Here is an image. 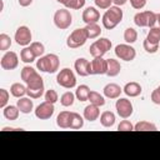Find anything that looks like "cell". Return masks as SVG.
<instances>
[{
  "mask_svg": "<svg viewBox=\"0 0 160 160\" xmlns=\"http://www.w3.org/2000/svg\"><path fill=\"white\" fill-rule=\"evenodd\" d=\"M100 116V106L90 104L84 109V119L88 121H95Z\"/></svg>",
  "mask_w": 160,
  "mask_h": 160,
  "instance_id": "19",
  "label": "cell"
},
{
  "mask_svg": "<svg viewBox=\"0 0 160 160\" xmlns=\"http://www.w3.org/2000/svg\"><path fill=\"white\" fill-rule=\"evenodd\" d=\"M111 41L108 38H100L99 40H95L90 48H89V52L92 58L96 56H104L110 49H111Z\"/></svg>",
  "mask_w": 160,
  "mask_h": 160,
  "instance_id": "3",
  "label": "cell"
},
{
  "mask_svg": "<svg viewBox=\"0 0 160 160\" xmlns=\"http://www.w3.org/2000/svg\"><path fill=\"white\" fill-rule=\"evenodd\" d=\"M10 94H11L14 98L20 99V98H22V96L26 94V86H24V85L20 84V82H15V84H12L11 88H10Z\"/></svg>",
  "mask_w": 160,
  "mask_h": 160,
  "instance_id": "30",
  "label": "cell"
},
{
  "mask_svg": "<svg viewBox=\"0 0 160 160\" xmlns=\"http://www.w3.org/2000/svg\"><path fill=\"white\" fill-rule=\"evenodd\" d=\"M55 111V108H54V104L49 102V101H44L41 102L40 105L36 106L35 109V116L40 120H48L52 116Z\"/></svg>",
  "mask_w": 160,
  "mask_h": 160,
  "instance_id": "12",
  "label": "cell"
},
{
  "mask_svg": "<svg viewBox=\"0 0 160 160\" xmlns=\"http://www.w3.org/2000/svg\"><path fill=\"white\" fill-rule=\"evenodd\" d=\"M19 112H20L19 108H18V106H14V105H9V106H5V108L2 109V115H4V118L8 119V120H10V121L16 120V119L19 118Z\"/></svg>",
  "mask_w": 160,
  "mask_h": 160,
  "instance_id": "24",
  "label": "cell"
},
{
  "mask_svg": "<svg viewBox=\"0 0 160 160\" xmlns=\"http://www.w3.org/2000/svg\"><path fill=\"white\" fill-rule=\"evenodd\" d=\"M156 90H158V91H159V92H160V85H159V86H158V88H156Z\"/></svg>",
  "mask_w": 160,
  "mask_h": 160,
  "instance_id": "51",
  "label": "cell"
},
{
  "mask_svg": "<svg viewBox=\"0 0 160 160\" xmlns=\"http://www.w3.org/2000/svg\"><path fill=\"white\" fill-rule=\"evenodd\" d=\"M16 106L19 108L20 112L22 114H30L34 109V102L31 100V98H20L16 102Z\"/></svg>",
  "mask_w": 160,
  "mask_h": 160,
  "instance_id": "21",
  "label": "cell"
},
{
  "mask_svg": "<svg viewBox=\"0 0 160 160\" xmlns=\"http://www.w3.org/2000/svg\"><path fill=\"white\" fill-rule=\"evenodd\" d=\"M20 76H21V80L28 85L30 84L31 81H34L35 79L40 78V74L31 66H24L21 69V72H20Z\"/></svg>",
  "mask_w": 160,
  "mask_h": 160,
  "instance_id": "16",
  "label": "cell"
},
{
  "mask_svg": "<svg viewBox=\"0 0 160 160\" xmlns=\"http://www.w3.org/2000/svg\"><path fill=\"white\" fill-rule=\"evenodd\" d=\"M120 70H121V65L118 60L115 59H108V71H106V75L110 76V78H114L116 75L120 74Z\"/></svg>",
  "mask_w": 160,
  "mask_h": 160,
  "instance_id": "23",
  "label": "cell"
},
{
  "mask_svg": "<svg viewBox=\"0 0 160 160\" xmlns=\"http://www.w3.org/2000/svg\"><path fill=\"white\" fill-rule=\"evenodd\" d=\"M74 68H75L78 75H80V76H88V75H90V61L86 60L85 58H79L75 61Z\"/></svg>",
  "mask_w": 160,
  "mask_h": 160,
  "instance_id": "17",
  "label": "cell"
},
{
  "mask_svg": "<svg viewBox=\"0 0 160 160\" xmlns=\"http://www.w3.org/2000/svg\"><path fill=\"white\" fill-rule=\"evenodd\" d=\"M115 55L124 61H132L136 56L135 49L129 44H119L115 46Z\"/></svg>",
  "mask_w": 160,
  "mask_h": 160,
  "instance_id": "9",
  "label": "cell"
},
{
  "mask_svg": "<svg viewBox=\"0 0 160 160\" xmlns=\"http://www.w3.org/2000/svg\"><path fill=\"white\" fill-rule=\"evenodd\" d=\"M146 40L150 42V44H154V45H159L160 44V28H150L149 32H148V36H146Z\"/></svg>",
  "mask_w": 160,
  "mask_h": 160,
  "instance_id": "29",
  "label": "cell"
},
{
  "mask_svg": "<svg viewBox=\"0 0 160 160\" xmlns=\"http://www.w3.org/2000/svg\"><path fill=\"white\" fill-rule=\"evenodd\" d=\"M30 48H31V50H32V52L35 54L36 58H41V56L44 55V52H45L44 45H42L41 42H39V41L31 42V44H30Z\"/></svg>",
  "mask_w": 160,
  "mask_h": 160,
  "instance_id": "36",
  "label": "cell"
},
{
  "mask_svg": "<svg viewBox=\"0 0 160 160\" xmlns=\"http://www.w3.org/2000/svg\"><path fill=\"white\" fill-rule=\"evenodd\" d=\"M44 98H45V101H49V102H51V104H55V102L59 100V95H58V92H56L54 89L46 90L45 94H44Z\"/></svg>",
  "mask_w": 160,
  "mask_h": 160,
  "instance_id": "39",
  "label": "cell"
},
{
  "mask_svg": "<svg viewBox=\"0 0 160 160\" xmlns=\"http://www.w3.org/2000/svg\"><path fill=\"white\" fill-rule=\"evenodd\" d=\"M11 46V39L8 34H0V50L6 51Z\"/></svg>",
  "mask_w": 160,
  "mask_h": 160,
  "instance_id": "38",
  "label": "cell"
},
{
  "mask_svg": "<svg viewBox=\"0 0 160 160\" xmlns=\"http://www.w3.org/2000/svg\"><path fill=\"white\" fill-rule=\"evenodd\" d=\"M129 1H130V5L136 10H140L146 5V0H129Z\"/></svg>",
  "mask_w": 160,
  "mask_h": 160,
  "instance_id": "44",
  "label": "cell"
},
{
  "mask_svg": "<svg viewBox=\"0 0 160 160\" xmlns=\"http://www.w3.org/2000/svg\"><path fill=\"white\" fill-rule=\"evenodd\" d=\"M128 0H112V4H115V6H122L126 4Z\"/></svg>",
  "mask_w": 160,
  "mask_h": 160,
  "instance_id": "47",
  "label": "cell"
},
{
  "mask_svg": "<svg viewBox=\"0 0 160 160\" xmlns=\"http://www.w3.org/2000/svg\"><path fill=\"white\" fill-rule=\"evenodd\" d=\"M124 40L126 41V44H132L138 40V32L135 29L132 28H128L124 31Z\"/></svg>",
  "mask_w": 160,
  "mask_h": 160,
  "instance_id": "35",
  "label": "cell"
},
{
  "mask_svg": "<svg viewBox=\"0 0 160 160\" xmlns=\"http://www.w3.org/2000/svg\"><path fill=\"white\" fill-rule=\"evenodd\" d=\"M84 5H85V0H66V2L64 4L66 9H71V10H79Z\"/></svg>",
  "mask_w": 160,
  "mask_h": 160,
  "instance_id": "37",
  "label": "cell"
},
{
  "mask_svg": "<svg viewBox=\"0 0 160 160\" xmlns=\"http://www.w3.org/2000/svg\"><path fill=\"white\" fill-rule=\"evenodd\" d=\"M84 126V119L80 116L78 112H71V119H70V129L78 130Z\"/></svg>",
  "mask_w": 160,
  "mask_h": 160,
  "instance_id": "32",
  "label": "cell"
},
{
  "mask_svg": "<svg viewBox=\"0 0 160 160\" xmlns=\"http://www.w3.org/2000/svg\"><path fill=\"white\" fill-rule=\"evenodd\" d=\"M75 98H76V96H75L74 92H71V91H66V92H64V94L61 95V98H60V102H61L62 106L68 108V106H71V105L74 104Z\"/></svg>",
  "mask_w": 160,
  "mask_h": 160,
  "instance_id": "34",
  "label": "cell"
},
{
  "mask_svg": "<svg viewBox=\"0 0 160 160\" xmlns=\"http://www.w3.org/2000/svg\"><path fill=\"white\" fill-rule=\"evenodd\" d=\"M56 82L65 89H72L76 85V78L72 70H70L69 68H65L60 70V72L56 75Z\"/></svg>",
  "mask_w": 160,
  "mask_h": 160,
  "instance_id": "7",
  "label": "cell"
},
{
  "mask_svg": "<svg viewBox=\"0 0 160 160\" xmlns=\"http://www.w3.org/2000/svg\"><path fill=\"white\" fill-rule=\"evenodd\" d=\"M94 2L99 9H109L112 4V0H94Z\"/></svg>",
  "mask_w": 160,
  "mask_h": 160,
  "instance_id": "43",
  "label": "cell"
},
{
  "mask_svg": "<svg viewBox=\"0 0 160 160\" xmlns=\"http://www.w3.org/2000/svg\"><path fill=\"white\" fill-rule=\"evenodd\" d=\"M122 10L120 9V6H110L109 9H106L105 14L102 15V25L105 29L111 30L114 29L118 24L121 22L122 20Z\"/></svg>",
  "mask_w": 160,
  "mask_h": 160,
  "instance_id": "1",
  "label": "cell"
},
{
  "mask_svg": "<svg viewBox=\"0 0 160 160\" xmlns=\"http://www.w3.org/2000/svg\"><path fill=\"white\" fill-rule=\"evenodd\" d=\"M85 31H86L88 39H96L101 34V28L98 25V22H95V24H88L85 26Z\"/></svg>",
  "mask_w": 160,
  "mask_h": 160,
  "instance_id": "27",
  "label": "cell"
},
{
  "mask_svg": "<svg viewBox=\"0 0 160 160\" xmlns=\"http://www.w3.org/2000/svg\"><path fill=\"white\" fill-rule=\"evenodd\" d=\"M156 22L159 24V28H160V12L156 14Z\"/></svg>",
  "mask_w": 160,
  "mask_h": 160,
  "instance_id": "49",
  "label": "cell"
},
{
  "mask_svg": "<svg viewBox=\"0 0 160 160\" xmlns=\"http://www.w3.org/2000/svg\"><path fill=\"white\" fill-rule=\"evenodd\" d=\"M100 20V12L99 10H96V8L94 6H88L84 11H82V21L88 25V24H95Z\"/></svg>",
  "mask_w": 160,
  "mask_h": 160,
  "instance_id": "15",
  "label": "cell"
},
{
  "mask_svg": "<svg viewBox=\"0 0 160 160\" xmlns=\"http://www.w3.org/2000/svg\"><path fill=\"white\" fill-rule=\"evenodd\" d=\"M15 41L20 46H28L31 42V31L28 26H19L14 36Z\"/></svg>",
  "mask_w": 160,
  "mask_h": 160,
  "instance_id": "13",
  "label": "cell"
},
{
  "mask_svg": "<svg viewBox=\"0 0 160 160\" xmlns=\"http://www.w3.org/2000/svg\"><path fill=\"white\" fill-rule=\"evenodd\" d=\"M0 65L4 70H14L18 68L19 65V58L18 54L14 51H6L4 54V56L1 58Z\"/></svg>",
  "mask_w": 160,
  "mask_h": 160,
  "instance_id": "14",
  "label": "cell"
},
{
  "mask_svg": "<svg viewBox=\"0 0 160 160\" xmlns=\"http://www.w3.org/2000/svg\"><path fill=\"white\" fill-rule=\"evenodd\" d=\"M151 101L156 105H160V92L155 89L152 92H151Z\"/></svg>",
  "mask_w": 160,
  "mask_h": 160,
  "instance_id": "45",
  "label": "cell"
},
{
  "mask_svg": "<svg viewBox=\"0 0 160 160\" xmlns=\"http://www.w3.org/2000/svg\"><path fill=\"white\" fill-rule=\"evenodd\" d=\"M9 101V92L6 89H0V108H5Z\"/></svg>",
  "mask_w": 160,
  "mask_h": 160,
  "instance_id": "42",
  "label": "cell"
},
{
  "mask_svg": "<svg viewBox=\"0 0 160 160\" xmlns=\"http://www.w3.org/2000/svg\"><path fill=\"white\" fill-rule=\"evenodd\" d=\"M60 65V59L58 55L55 54H48L44 55L41 58H39V60L36 61V68L42 71V72H50L54 74L58 71Z\"/></svg>",
  "mask_w": 160,
  "mask_h": 160,
  "instance_id": "2",
  "label": "cell"
},
{
  "mask_svg": "<svg viewBox=\"0 0 160 160\" xmlns=\"http://www.w3.org/2000/svg\"><path fill=\"white\" fill-rule=\"evenodd\" d=\"M18 1H19V5L22 8H26V6L31 5V2H32V0H18Z\"/></svg>",
  "mask_w": 160,
  "mask_h": 160,
  "instance_id": "46",
  "label": "cell"
},
{
  "mask_svg": "<svg viewBox=\"0 0 160 160\" xmlns=\"http://www.w3.org/2000/svg\"><path fill=\"white\" fill-rule=\"evenodd\" d=\"M56 1H58V2H60V4H62V5L66 2V0H56Z\"/></svg>",
  "mask_w": 160,
  "mask_h": 160,
  "instance_id": "50",
  "label": "cell"
},
{
  "mask_svg": "<svg viewBox=\"0 0 160 160\" xmlns=\"http://www.w3.org/2000/svg\"><path fill=\"white\" fill-rule=\"evenodd\" d=\"M72 22V16L70 14V11L68 9H59L55 11L54 14V24L58 29L60 30H65L68 28H70Z\"/></svg>",
  "mask_w": 160,
  "mask_h": 160,
  "instance_id": "6",
  "label": "cell"
},
{
  "mask_svg": "<svg viewBox=\"0 0 160 160\" xmlns=\"http://www.w3.org/2000/svg\"><path fill=\"white\" fill-rule=\"evenodd\" d=\"M102 91H104V95L106 98H109V99H118L120 96V94L122 92V89L118 84L110 82V84L105 85V88H104Z\"/></svg>",
  "mask_w": 160,
  "mask_h": 160,
  "instance_id": "18",
  "label": "cell"
},
{
  "mask_svg": "<svg viewBox=\"0 0 160 160\" xmlns=\"http://www.w3.org/2000/svg\"><path fill=\"white\" fill-rule=\"evenodd\" d=\"M115 114L112 111H104L100 115V122L104 128H111L115 124Z\"/></svg>",
  "mask_w": 160,
  "mask_h": 160,
  "instance_id": "25",
  "label": "cell"
},
{
  "mask_svg": "<svg viewBox=\"0 0 160 160\" xmlns=\"http://www.w3.org/2000/svg\"><path fill=\"white\" fill-rule=\"evenodd\" d=\"M42 94H44V81L41 76L26 85V95H29V98L39 99Z\"/></svg>",
  "mask_w": 160,
  "mask_h": 160,
  "instance_id": "10",
  "label": "cell"
},
{
  "mask_svg": "<svg viewBox=\"0 0 160 160\" xmlns=\"http://www.w3.org/2000/svg\"><path fill=\"white\" fill-rule=\"evenodd\" d=\"M88 40V35L85 31V28H80V29H75L66 40V45L70 49H78L80 46H82Z\"/></svg>",
  "mask_w": 160,
  "mask_h": 160,
  "instance_id": "4",
  "label": "cell"
},
{
  "mask_svg": "<svg viewBox=\"0 0 160 160\" xmlns=\"http://www.w3.org/2000/svg\"><path fill=\"white\" fill-rule=\"evenodd\" d=\"M115 109H116V112L120 118L122 119H128L132 115V104L129 99L126 98H118L116 102H115Z\"/></svg>",
  "mask_w": 160,
  "mask_h": 160,
  "instance_id": "8",
  "label": "cell"
},
{
  "mask_svg": "<svg viewBox=\"0 0 160 160\" xmlns=\"http://www.w3.org/2000/svg\"><path fill=\"white\" fill-rule=\"evenodd\" d=\"M142 46H144V50L146 51V52H149V54H155L158 50H159V45H154V44H150L146 39L144 40V42H142Z\"/></svg>",
  "mask_w": 160,
  "mask_h": 160,
  "instance_id": "40",
  "label": "cell"
},
{
  "mask_svg": "<svg viewBox=\"0 0 160 160\" xmlns=\"http://www.w3.org/2000/svg\"><path fill=\"white\" fill-rule=\"evenodd\" d=\"M89 94H90V88L88 85H80L75 90V96L79 101H86L89 99Z\"/></svg>",
  "mask_w": 160,
  "mask_h": 160,
  "instance_id": "28",
  "label": "cell"
},
{
  "mask_svg": "<svg viewBox=\"0 0 160 160\" xmlns=\"http://www.w3.org/2000/svg\"><path fill=\"white\" fill-rule=\"evenodd\" d=\"M108 71V59L96 56L90 61V75H102Z\"/></svg>",
  "mask_w": 160,
  "mask_h": 160,
  "instance_id": "11",
  "label": "cell"
},
{
  "mask_svg": "<svg viewBox=\"0 0 160 160\" xmlns=\"http://www.w3.org/2000/svg\"><path fill=\"white\" fill-rule=\"evenodd\" d=\"M8 130H11V131H14V130H22V129H20V128H4L2 129V131H8Z\"/></svg>",
  "mask_w": 160,
  "mask_h": 160,
  "instance_id": "48",
  "label": "cell"
},
{
  "mask_svg": "<svg viewBox=\"0 0 160 160\" xmlns=\"http://www.w3.org/2000/svg\"><path fill=\"white\" fill-rule=\"evenodd\" d=\"M134 130L135 131H155L156 130V125L150 122V121L142 120V121H139L138 124L134 125Z\"/></svg>",
  "mask_w": 160,
  "mask_h": 160,
  "instance_id": "31",
  "label": "cell"
},
{
  "mask_svg": "<svg viewBox=\"0 0 160 160\" xmlns=\"http://www.w3.org/2000/svg\"><path fill=\"white\" fill-rule=\"evenodd\" d=\"M134 22L140 28H154L156 22V14L150 10L136 12L134 16Z\"/></svg>",
  "mask_w": 160,
  "mask_h": 160,
  "instance_id": "5",
  "label": "cell"
},
{
  "mask_svg": "<svg viewBox=\"0 0 160 160\" xmlns=\"http://www.w3.org/2000/svg\"><path fill=\"white\" fill-rule=\"evenodd\" d=\"M70 119H71L70 111H61L56 118V125L60 129H70Z\"/></svg>",
  "mask_w": 160,
  "mask_h": 160,
  "instance_id": "22",
  "label": "cell"
},
{
  "mask_svg": "<svg viewBox=\"0 0 160 160\" xmlns=\"http://www.w3.org/2000/svg\"><path fill=\"white\" fill-rule=\"evenodd\" d=\"M118 130L119 131H132L134 130V125L129 120H122L118 125Z\"/></svg>",
  "mask_w": 160,
  "mask_h": 160,
  "instance_id": "41",
  "label": "cell"
},
{
  "mask_svg": "<svg viewBox=\"0 0 160 160\" xmlns=\"http://www.w3.org/2000/svg\"><path fill=\"white\" fill-rule=\"evenodd\" d=\"M88 100L90 101V104H94V105H98V106L105 105V99H104V96L100 95V94L96 92V91H90Z\"/></svg>",
  "mask_w": 160,
  "mask_h": 160,
  "instance_id": "33",
  "label": "cell"
},
{
  "mask_svg": "<svg viewBox=\"0 0 160 160\" xmlns=\"http://www.w3.org/2000/svg\"><path fill=\"white\" fill-rule=\"evenodd\" d=\"M122 91H124L128 96H130V98H136V96H139V95L141 94L142 90H141V85H140L139 82L131 81V82H128V84L124 86Z\"/></svg>",
  "mask_w": 160,
  "mask_h": 160,
  "instance_id": "20",
  "label": "cell"
},
{
  "mask_svg": "<svg viewBox=\"0 0 160 160\" xmlns=\"http://www.w3.org/2000/svg\"><path fill=\"white\" fill-rule=\"evenodd\" d=\"M20 59H21V61L25 62V64H31L32 61H35L36 56H35V54L32 52V50H31L30 46H25V48L20 51Z\"/></svg>",
  "mask_w": 160,
  "mask_h": 160,
  "instance_id": "26",
  "label": "cell"
}]
</instances>
